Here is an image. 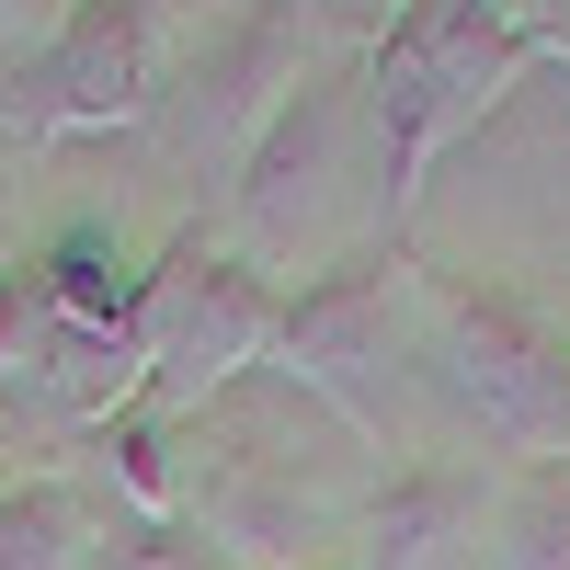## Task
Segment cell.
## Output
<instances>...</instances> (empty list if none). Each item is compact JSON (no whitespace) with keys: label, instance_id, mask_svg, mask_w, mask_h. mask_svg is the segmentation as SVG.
Listing matches in <instances>:
<instances>
[{"label":"cell","instance_id":"cell-1","mask_svg":"<svg viewBox=\"0 0 570 570\" xmlns=\"http://www.w3.org/2000/svg\"><path fill=\"white\" fill-rule=\"evenodd\" d=\"M525 69H537V35L502 0H422L411 23H389L354 58L365 137H376V240H400V217L422 195V171L445 160V137H468Z\"/></svg>","mask_w":570,"mask_h":570},{"label":"cell","instance_id":"cell-2","mask_svg":"<svg viewBox=\"0 0 570 570\" xmlns=\"http://www.w3.org/2000/svg\"><path fill=\"white\" fill-rule=\"evenodd\" d=\"M320 80V23L308 0H217V12L171 46V91H160V149L183 171L240 183V160L274 137V115Z\"/></svg>","mask_w":570,"mask_h":570},{"label":"cell","instance_id":"cell-3","mask_svg":"<svg viewBox=\"0 0 570 570\" xmlns=\"http://www.w3.org/2000/svg\"><path fill=\"white\" fill-rule=\"evenodd\" d=\"M274 274L240 240H206V228H171V252L137 285V354H149V400L171 422H195L206 400H228L240 376L274 365Z\"/></svg>","mask_w":570,"mask_h":570},{"label":"cell","instance_id":"cell-4","mask_svg":"<svg viewBox=\"0 0 570 570\" xmlns=\"http://www.w3.org/2000/svg\"><path fill=\"white\" fill-rule=\"evenodd\" d=\"M171 91V0H69L0 91L12 149H69V137H126Z\"/></svg>","mask_w":570,"mask_h":570},{"label":"cell","instance_id":"cell-5","mask_svg":"<svg viewBox=\"0 0 570 570\" xmlns=\"http://www.w3.org/2000/svg\"><path fill=\"white\" fill-rule=\"evenodd\" d=\"M400 274H411L400 240H354L274 320V376H297V389L331 422H354L365 445H389V422H400Z\"/></svg>","mask_w":570,"mask_h":570},{"label":"cell","instance_id":"cell-6","mask_svg":"<svg viewBox=\"0 0 570 570\" xmlns=\"http://www.w3.org/2000/svg\"><path fill=\"white\" fill-rule=\"evenodd\" d=\"M422 320H434V354H445V376H456V400L480 411L502 445L570 456V354L502 297V285L422 274Z\"/></svg>","mask_w":570,"mask_h":570},{"label":"cell","instance_id":"cell-7","mask_svg":"<svg viewBox=\"0 0 570 570\" xmlns=\"http://www.w3.org/2000/svg\"><path fill=\"white\" fill-rule=\"evenodd\" d=\"M365 126V80L354 69H320L297 104L274 115V137L240 160V252L274 263H331V171H343V137Z\"/></svg>","mask_w":570,"mask_h":570},{"label":"cell","instance_id":"cell-8","mask_svg":"<svg viewBox=\"0 0 570 570\" xmlns=\"http://www.w3.org/2000/svg\"><path fill=\"white\" fill-rule=\"evenodd\" d=\"M491 491L445 456H411L365 491V525H354V570H445L468 537H480Z\"/></svg>","mask_w":570,"mask_h":570},{"label":"cell","instance_id":"cell-9","mask_svg":"<svg viewBox=\"0 0 570 570\" xmlns=\"http://www.w3.org/2000/svg\"><path fill=\"white\" fill-rule=\"evenodd\" d=\"M80 456H91L80 491H91V502H126V525H183V422H171L160 400L91 422Z\"/></svg>","mask_w":570,"mask_h":570},{"label":"cell","instance_id":"cell-10","mask_svg":"<svg viewBox=\"0 0 570 570\" xmlns=\"http://www.w3.org/2000/svg\"><path fill=\"white\" fill-rule=\"evenodd\" d=\"M91 537H104V502L58 468L0 491V570H91Z\"/></svg>","mask_w":570,"mask_h":570},{"label":"cell","instance_id":"cell-11","mask_svg":"<svg viewBox=\"0 0 570 570\" xmlns=\"http://www.w3.org/2000/svg\"><path fill=\"white\" fill-rule=\"evenodd\" d=\"M35 263H46V297H58L69 320H115V331H137V285H149V263H137L104 217L58 228V240H46Z\"/></svg>","mask_w":570,"mask_h":570},{"label":"cell","instance_id":"cell-12","mask_svg":"<svg viewBox=\"0 0 570 570\" xmlns=\"http://www.w3.org/2000/svg\"><path fill=\"white\" fill-rule=\"evenodd\" d=\"M491 559L502 570H570V456L513 468V491L491 502Z\"/></svg>","mask_w":570,"mask_h":570},{"label":"cell","instance_id":"cell-13","mask_svg":"<svg viewBox=\"0 0 570 570\" xmlns=\"http://www.w3.org/2000/svg\"><path fill=\"white\" fill-rule=\"evenodd\" d=\"M91 570H217V548L195 525H115L91 537Z\"/></svg>","mask_w":570,"mask_h":570},{"label":"cell","instance_id":"cell-14","mask_svg":"<svg viewBox=\"0 0 570 570\" xmlns=\"http://www.w3.org/2000/svg\"><path fill=\"white\" fill-rule=\"evenodd\" d=\"M422 0H308V23H320V46H343V58H365L389 23H411Z\"/></svg>","mask_w":570,"mask_h":570},{"label":"cell","instance_id":"cell-15","mask_svg":"<svg viewBox=\"0 0 570 570\" xmlns=\"http://www.w3.org/2000/svg\"><path fill=\"white\" fill-rule=\"evenodd\" d=\"M58 12H69V0H0V46H12V69L35 58L46 35H58Z\"/></svg>","mask_w":570,"mask_h":570},{"label":"cell","instance_id":"cell-16","mask_svg":"<svg viewBox=\"0 0 570 570\" xmlns=\"http://www.w3.org/2000/svg\"><path fill=\"white\" fill-rule=\"evenodd\" d=\"M559 69H570V58H559Z\"/></svg>","mask_w":570,"mask_h":570},{"label":"cell","instance_id":"cell-17","mask_svg":"<svg viewBox=\"0 0 570 570\" xmlns=\"http://www.w3.org/2000/svg\"><path fill=\"white\" fill-rule=\"evenodd\" d=\"M559 354H570V343H559Z\"/></svg>","mask_w":570,"mask_h":570}]
</instances>
